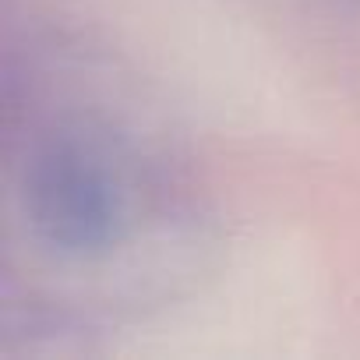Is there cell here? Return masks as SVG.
I'll use <instances>...</instances> for the list:
<instances>
[{"instance_id":"6da1fadb","label":"cell","mask_w":360,"mask_h":360,"mask_svg":"<svg viewBox=\"0 0 360 360\" xmlns=\"http://www.w3.org/2000/svg\"><path fill=\"white\" fill-rule=\"evenodd\" d=\"M145 169L127 131L96 110L46 117L15 162L25 240L60 265H103L141 230Z\"/></svg>"}]
</instances>
